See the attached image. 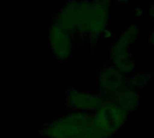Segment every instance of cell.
I'll return each mask as SVG.
<instances>
[{
	"mask_svg": "<svg viewBox=\"0 0 154 138\" xmlns=\"http://www.w3.org/2000/svg\"><path fill=\"white\" fill-rule=\"evenodd\" d=\"M42 133L47 138H105L95 124L93 114L76 111L52 120Z\"/></svg>",
	"mask_w": 154,
	"mask_h": 138,
	"instance_id": "6da1fadb",
	"label": "cell"
},
{
	"mask_svg": "<svg viewBox=\"0 0 154 138\" xmlns=\"http://www.w3.org/2000/svg\"><path fill=\"white\" fill-rule=\"evenodd\" d=\"M93 10V2L72 0L67 3L55 15L54 19L71 33L87 34Z\"/></svg>",
	"mask_w": 154,
	"mask_h": 138,
	"instance_id": "7a4b0ae2",
	"label": "cell"
},
{
	"mask_svg": "<svg viewBox=\"0 0 154 138\" xmlns=\"http://www.w3.org/2000/svg\"><path fill=\"white\" fill-rule=\"evenodd\" d=\"M139 34V26L134 23L130 24L125 29L111 47L110 60L112 66L125 75L132 74L134 71L135 63L131 49Z\"/></svg>",
	"mask_w": 154,
	"mask_h": 138,
	"instance_id": "3957f363",
	"label": "cell"
},
{
	"mask_svg": "<svg viewBox=\"0 0 154 138\" xmlns=\"http://www.w3.org/2000/svg\"><path fill=\"white\" fill-rule=\"evenodd\" d=\"M128 112L110 98H104L93 113L95 124L105 138L110 137L125 124Z\"/></svg>",
	"mask_w": 154,
	"mask_h": 138,
	"instance_id": "277c9868",
	"label": "cell"
},
{
	"mask_svg": "<svg viewBox=\"0 0 154 138\" xmlns=\"http://www.w3.org/2000/svg\"><path fill=\"white\" fill-rule=\"evenodd\" d=\"M48 40L52 56L60 62L66 61L73 49L72 33L53 20L48 35Z\"/></svg>",
	"mask_w": 154,
	"mask_h": 138,
	"instance_id": "5b68a950",
	"label": "cell"
},
{
	"mask_svg": "<svg viewBox=\"0 0 154 138\" xmlns=\"http://www.w3.org/2000/svg\"><path fill=\"white\" fill-rule=\"evenodd\" d=\"M98 82L104 98H111L116 92L127 87L125 75L112 65L104 66L100 70Z\"/></svg>",
	"mask_w": 154,
	"mask_h": 138,
	"instance_id": "8992f818",
	"label": "cell"
},
{
	"mask_svg": "<svg viewBox=\"0 0 154 138\" xmlns=\"http://www.w3.org/2000/svg\"><path fill=\"white\" fill-rule=\"evenodd\" d=\"M90 23L87 36L97 40L104 36L110 17V0H94Z\"/></svg>",
	"mask_w": 154,
	"mask_h": 138,
	"instance_id": "52a82bcc",
	"label": "cell"
},
{
	"mask_svg": "<svg viewBox=\"0 0 154 138\" xmlns=\"http://www.w3.org/2000/svg\"><path fill=\"white\" fill-rule=\"evenodd\" d=\"M67 103L76 112L93 114L101 105L104 97L88 93L77 89H72L67 92Z\"/></svg>",
	"mask_w": 154,
	"mask_h": 138,
	"instance_id": "ba28073f",
	"label": "cell"
},
{
	"mask_svg": "<svg viewBox=\"0 0 154 138\" xmlns=\"http://www.w3.org/2000/svg\"><path fill=\"white\" fill-rule=\"evenodd\" d=\"M110 99H112L128 113L134 110L140 104V96L138 93L134 90L127 87L116 92Z\"/></svg>",
	"mask_w": 154,
	"mask_h": 138,
	"instance_id": "9c48e42d",
	"label": "cell"
},
{
	"mask_svg": "<svg viewBox=\"0 0 154 138\" xmlns=\"http://www.w3.org/2000/svg\"><path fill=\"white\" fill-rule=\"evenodd\" d=\"M147 75H138L136 76H134V78H132V81L130 82V86H142L143 84H146V83L148 82L147 80V77H146Z\"/></svg>",
	"mask_w": 154,
	"mask_h": 138,
	"instance_id": "30bf717a",
	"label": "cell"
},
{
	"mask_svg": "<svg viewBox=\"0 0 154 138\" xmlns=\"http://www.w3.org/2000/svg\"><path fill=\"white\" fill-rule=\"evenodd\" d=\"M118 3H121V4H126V3H129L133 0H116Z\"/></svg>",
	"mask_w": 154,
	"mask_h": 138,
	"instance_id": "8fae6325",
	"label": "cell"
}]
</instances>
